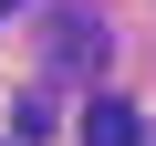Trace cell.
Masks as SVG:
<instances>
[{"label": "cell", "mask_w": 156, "mask_h": 146, "mask_svg": "<svg viewBox=\"0 0 156 146\" xmlns=\"http://www.w3.org/2000/svg\"><path fill=\"white\" fill-rule=\"evenodd\" d=\"M0 11H11V0H0Z\"/></svg>", "instance_id": "obj_3"}, {"label": "cell", "mask_w": 156, "mask_h": 146, "mask_svg": "<svg viewBox=\"0 0 156 146\" xmlns=\"http://www.w3.org/2000/svg\"><path fill=\"white\" fill-rule=\"evenodd\" d=\"M83 146H146V115H135V104H115V94H94V115H83Z\"/></svg>", "instance_id": "obj_2"}, {"label": "cell", "mask_w": 156, "mask_h": 146, "mask_svg": "<svg viewBox=\"0 0 156 146\" xmlns=\"http://www.w3.org/2000/svg\"><path fill=\"white\" fill-rule=\"evenodd\" d=\"M104 52H115L104 11H83V0H62V11H52V31H42V63H52V73H104Z\"/></svg>", "instance_id": "obj_1"}]
</instances>
